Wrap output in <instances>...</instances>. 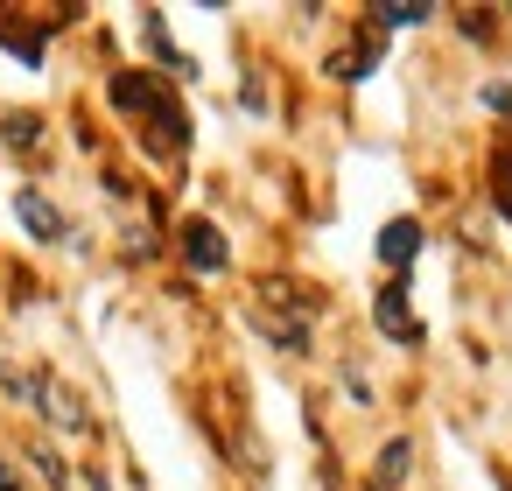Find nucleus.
I'll return each instance as SVG.
<instances>
[{
  "instance_id": "f03ea898",
  "label": "nucleus",
  "mask_w": 512,
  "mask_h": 491,
  "mask_svg": "<svg viewBox=\"0 0 512 491\" xmlns=\"http://www.w3.org/2000/svg\"><path fill=\"white\" fill-rule=\"evenodd\" d=\"M22 400H36V407H43V421H57L64 435H78V442L92 435V414H85V400H78V386H64L57 372H36V379L22 386Z\"/></svg>"
},
{
  "instance_id": "6e6552de",
  "label": "nucleus",
  "mask_w": 512,
  "mask_h": 491,
  "mask_svg": "<svg viewBox=\"0 0 512 491\" xmlns=\"http://www.w3.org/2000/svg\"><path fill=\"white\" fill-rule=\"evenodd\" d=\"M372 22H379V29H414V22H428V8H379Z\"/></svg>"
},
{
  "instance_id": "7ed1b4c3",
  "label": "nucleus",
  "mask_w": 512,
  "mask_h": 491,
  "mask_svg": "<svg viewBox=\"0 0 512 491\" xmlns=\"http://www.w3.org/2000/svg\"><path fill=\"white\" fill-rule=\"evenodd\" d=\"M183 253H190L197 274H225V260H232V246H225V232H218L211 218H197V225L183 232Z\"/></svg>"
},
{
  "instance_id": "f257e3e1",
  "label": "nucleus",
  "mask_w": 512,
  "mask_h": 491,
  "mask_svg": "<svg viewBox=\"0 0 512 491\" xmlns=\"http://www.w3.org/2000/svg\"><path fill=\"white\" fill-rule=\"evenodd\" d=\"M113 106L176 162L183 155V141H190V127H183V113H176V99H169V85H155V78H141V71H120L113 78Z\"/></svg>"
},
{
  "instance_id": "1a4fd4ad",
  "label": "nucleus",
  "mask_w": 512,
  "mask_h": 491,
  "mask_svg": "<svg viewBox=\"0 0 512 491\" xmlns=\"http://www.w3.org/2000/svg\"><path fill=\"white\" fill-rule=\"evenodd\" d=\"M8 141L15 148H36V120H8Z\"/></svg>"
},
{
  "instance_id": "39448f33",
  "label": "nucleus",
  "mask_w": 512,
  "mask_h": 491,
  "mask_svg": "<svg viewBox=\"0 0 512 491\" xmlns=\"http://www.w3.org/2000/svg\"><path fill=\"white\" fill-rule=\"evenodd\" d=\"M379 330H386L393 344H414V337H421V323H414V309H407L400 281H393V288H379Z\"/></svg>"
},
{
  "instance_id": "423d86ee",
  "label": "nucleus",
  "mask_w": 512,
  "mask_h": 491,
  "mask_svg": "<svg viewBox=\"0 0 512 491\" xmlns=\"http://www.w3.org/2000/svg\"><path fill=\"white\" fill-rule=\"evenodd\" d=\"M414 253H421V225H414V218H393V225L379 232V260H386V267H407Z\"/></svg>"
},
{
  "instance_id": "0eeeda50",
  "label": "nucleus",
  "mask_w": 512,
  "mask_h": 491,
  "mask_svg": "<svg viewBox=\"0 0 512 491\" xmlns=\"http://www.w3.org/2000/svg\"><path fill=\"white\" fill-rule=\"evenodd\" d=\"M407 463H414V449H407V442H386V456H379V484H393Z\"/></svg>"
},
{
  "instance_id": "9d476101",
  "label": "nucleus",
  "mask_w": 512,
  "mask_h": 491,
  "mask_svg": "<svg viewBox=\"0 0 512 491\" xmlns=\"http://www.w3.org/2000/svg\"><path fill=\"white\" fill-rule=\"evenodd\" d=\"M0 491H15V477H8V470H0Z\"/></svg>"
},
{
  "instance_id": "20e7f679",
  "label": "nucleus",
  "mask_w": 512,
  "mask_h": 491,
  "mask_svg": "<svg viewBox=\"0 0 512 491\" xmlns=\"http://www.w3.org/2000/svg\"><path fill=\"white\" fill-rule=\"evenodd\" d=\"M15 218L29 225V239H64V218H57V204H50L43 190H22V197H15Z\"/></svg>"
}]
</instances>
